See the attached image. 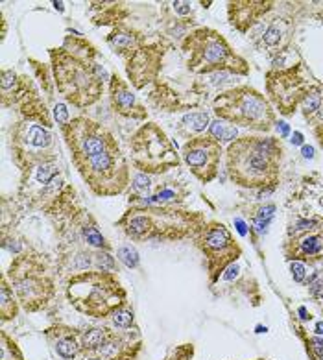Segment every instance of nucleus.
<instances>
[{
    "label": "nucleus",
    "mask_w": 323,
    "mask_h": 360,
    "mask_svg": "<svg viewBox=\"0 0 323 360\" xmlns=\"http://www.w3.org/2000/svg\"><path fill=\"white\" fill-rule=\"evenodd\" d=\"M316 332H318V334H323V323H318V325H316Z\"/></svg>",
    "instance_id": "43"
},
{
    "label": "nucleus",
    "mask_w": 323,
    "mask_h": 360,
    "mask_svg": "<svg viewBox=\"0 0 323 360\" xmlns=\"http://www.w3.org/2000/svg\"><path fill=\"white\" fill-rule=\"evenodd\" d=\"M70 303L87 316L105 318L124 305L126 294L119 279L109 272H87L68 283Z\"/></svg>",
    "instance_id": "3"
},
{
    "label": "nucleus",
    "mask_w": 323,
    "mask_h": 360,
    "mask_svg": "<svg viewBox=\"0 0 323 360\" xmlns=\"http://www.w3.org/2000/svg\"><path fill=\"white\" fill-rule=\"evenodd\" d=\"M0 360H22V355L17 349L15 342L9 340V336L6 332H2V353H0Z\"/></svg>",
    "instance_id": "19"
},
{
    "label": "nucleus",
    "mask_w": 323,
    "mask_h": 360,
    "mask_svg": "<svg viewBox=\"0 0 323 360\" xmlns=\"http://www.w3.org/2000/svg\"><path fill=\"white\" fill-rule=\"evenodd\" d=\"M174 8H175V11L181 13V15L190 13V4H188V2H174Z\"/></svg>",
    "instance_id": "37"
},
{
    "label": "nucleus",
    "mask_w": 323,
    "mask_h": 360,
    "mask_svg": "<svg viewBox=\"0 0 323 360\" xmlns=\"http://www.w3.org/2000/svg\"><path fill=\"white\" fill-rule=\"evenodd\" d=\"M133 165L144 174H161L179 165V155L166 133L157 124H144L131 142Z\"/></svg>",
    "instance_id": "5"
},
{
    "label": "nucleus",
    "mask_w": 323,
    "mask_h": 360,
    "mask_svg": "<svg viewBox=\"0 0 323 360\" xmlns=\"http://www.w3.org/2000/svg\"><path fill=\"white\" fill-rule=\"evenodd\" d=\"M48 286L50 285L45 283L41 277L24 275L15 283V290L26 310H37L48 299V292H50Z\"/></svg>",
    "instance_id": "12"
},
{
    "label": "nucleus",
    "mask_w": 323,
    "mask_h": 360,
    "mask_svg": "<svg viewBox=\"0 0 323 360\" xmlns=\"http://www.w3.org/2000/svg\"><path fill=\"white\" fill-rule=\"evenodd\" d=\"M292 275L297 283H301L305 279V266L301 262H292Z\"/></svg>",
    "instance_id": "35"
},
{
    "label": "nucleus",
    "mask_w": 323,
    "mask_h": 360,
    "mask_svg": "<svg viewBox=\"0 0 323 360\" xmlns=\"http://www.w3.org/2000/svg\"><path fill=\"white\" fill-rule=\"evenodd\" d=\"M281 37H283V26H281L279 22H273V24H270L268 30L264 32V43H266L268 46H277L279 45V41H281Z\"/></svg>",
    "instance_id": "24"
},
{
    "label": "nucleus",
    "mask_w": 323,
    "mask_h": 360,
    "mask_svg": "<svg viewBox=\"0 0 323 360\" xmlns=\"http://www.w3.org/2000/svg\"><path fill=\"white\" fill-rule=\"evenodd\" d=\"M85 237H87V242L92 244V246H103V237L96 231V227H85Z\"/></svg>",
    "instance_id": "28"
},
{
    "label": "nucleus",
    "mask_w": 323,
    "mask_h": 360,
    "mask_svg": "<svg viewBox=\"0 0 323 360\" xmlns=\"http://www.w3.org/2000/svg\"><path fill=\"white\" fill-rule=\"evenodd\" d=\"M119 258L126 264L128 268H135L138 264V253L137 249L133 248L131 244H126V246H120L119 248Z\"/></svg>",
    "instance_id": "20"
},
{
    "label": "nucleus",
    "mask_w": 323,
    "mask_h": 360,
    "mask_svg": "<svg viewBox=\"0 0 323 360\" xmlns=\"http://www.w3.org/2000/svg\"><path fill=\"white\" fill-rule=\"evenodd\" d=\"M310 349L316 353V359L323 360V340L322 338H312V340H310Z\"/></svg>",
    "instance_id": "33"
},
{
    "label": "nucleus",
    "mask_w": 323,
    "mask_h": 360,
    "mask_svg": "<svg viewBox=\"0 0 323 360\" xmlns=\"http://www.w3.org/2000/svg\"><path fill=\"white\" fill-rule=\"evenodd\" d=\"M299 314H301V318H303V320H308V318H310V316L306 314V309H303V307L299 309Z\"/></svg>",
    "instance_id": "41"
},
{
    "label": "nucleus",
    "mask_w": 323,
    "mask_h": 360,
    "mask_svg": "<svg viewBox=\"0 0 323 360\" xmlns=\"http://www.w3.org/2000/svg\"><path fill=\"white\" fill-rule=\"evenodd\" d=\"M55 351H57V355H59L61 359L72 360L74 357H76V353H78V343L74 340V336H65L61 340H57Z\"/></svg>",
    "instance_id": "18"
},
{
    "label": "nucleus",
    "mask_w": 323,
    "mask_h": 360,
    "mask_svg": "<svg viewBox=\"0 0 323 360\" xmlns=\"http://www.w3.org/2000/svg\"><path fill=\"white\" fill-rule=\"evenodd\" d=\"M54 6L57 9H63V4H61V2H54Z\"/></svg>",
    "instance_id": "44"
},
{
    "label": "nucleus",
    "mask_w": 323,
    "mask_h": 360,
    "mask_svg": "<svg viewBox=\"0 0 323 360\" xmlns=\"http://www.w3.org/2000/svg\"><path fill=\"white\" fill-rule=\"evenodd\" d=\"M113 323L117 327H122V329L131 327V323H133V310L126 309V307H120L119 310L113 314Z\"/></svg>",
    "instance_id": "22"
},
{
    "label": "nucleus",
    "mask_w": 323,
    "mask_h": 360,
    "mask_svg": "<svg viewBox=\"0 0 323 360\" xmlns=\"http://www.w3.org/2000/svg\"><path fill=\"white\" fill-rule=\"evenodd\" d=\"M111 102H113L115 111H119L120 115H124V117L144 119V115H146L144 109H142V105L135 98V94L129 91L128 85L122 80H119V78L111 80Z\"/></svg>",
    "instance_id": "13"
},
{
    "label": "nucleus",
    "mask_w": 323,
    "mask_h": 360,
    "mask_svg": "<svg viewBox=\"0 0 323 360\" xmlns=\"http://www.w3.org/2000/svg\"><path fill=\"white\" fill-rule=\"evenodd\" d=\"M323 248V240L320 237H306V239L301 242V249L303 253H308V255H314V253H320Z\"/></svg>",
    "instance_id": "25"
},
{
    "label": "nucleus",
    "mask_w": 323,
    "mask_h": 360,
    "mask_svg": "<svg viewBox=\"0 0 323 360\" xmlns=\"http://www.w3.org/2000/svg\"><path fill=\"white\" fill-rule=\"evenodd\" d=\"M109 45L115 50L124 52V50H129L131 46L135 45V37L129 35V34H115V35L109 37Z\"/></svg>",
    "instance_id": "21"
},
{
    "label": "nucleus",
    "mask_w": 323,
    "mask_h": 360,
    "mask_svg": "<svg viewBox=\"0 0 323 360\" xmlns=\"http://www.w3.org/2000/svg\"><path fill=\"white\" fill-rule=\"evenodd\" d=\"M273 211H275V205H266V207H262V209H260V212H258L257 220L270 222V220H272V216H273Z\"/></svg>",
    "instance_id": "34"
},
{
    "label": "nucleus",
    "mask_w": 323,
    "mask_h": 360,
    "mask_svg": "<svg viewBox=\"0 0 323 360\" xmlns=\"http://www.w3.org/2000/svg\"><path fill=\"white\" fill-rule=\"evenodd\" d=\"M183 126L194 133H200L205 128H209V115L207 113H188L183 117Z\"/></svg>",
    "instance_id": "17"
},
{
    "label": "nucleus",
    "mask_w": 323,
    "mask_h": 360,
    "mask_svg": "<svg viewBox=\"0 0 323 360\" xmlns=\"http://www.w3.org/2000/svg\"><path fill=\"white\" fill-rule=\"evenodd\" d=\"M98 262L102 266V272H113L115 270V260L107 253H98Z\"/></svg>",
    "instance_id": "30"
},
{
    "label": "nucleus",
    "mask_w": 323,
    "mask_h": 360,
    "mask_svg": "<svg viewBox=\"0 0 323 360\" xmlns=\"http://www.w3.org/2000/svg\"><path fill=\"white\" fill-rule=\"evenodd\" d=\"M15 85V72L13 70H4L2 72V92L6 94L9 87Z\"/></svg>",
    "instance_id": "31"
},
{
    "label": "nucleus",
    "mask_w": 323,
    "mask_h": 360,
    "mask_svg": "<svg viewBox=\"0 0 323 360\" xmlns=\"http://www.w3.org/2000/svg\"><path fill=\"white\" fill-rule=\"evenodd\" d=\"M281 148L273 138H240L229 146L227 170L231 179L242 187L273 183L279 168Z\"/></svg>",
    "instance_id": "1"
},
{
    "label": "nucleus",
    "mask_w": 323,
    "mask_h": 360,
    "mask_svg": "<svg viewBox=\"0 0 323 360\" xmlns=\"http://www.w3.org/2000/svg\"><path fill=\"white\" fill-rule=\"evenodd\" d=\"M109 342V334L105 329H91L82 334V349L102 351Z\"/></svg>",
    "instance_id": "15"
},
{
    "label": "nucleus",
    "mask_w": 323,
    "mask_h": 360,
    "mask_svg": "<svg viewBox=\"0 0 323 360\" xmlns=\"http://www.w3.org/2000/svg\"><path fill=\"white\" fill-rule=\"evenodd\" d=\"M214 111L220 119L255 129H268L273 120L266 100L253 89H237L221 94L214 100Z\"/></svg>",
    "instance_id": "6"
},
{
    "label": "nucleus",
    "mask_w": 323,
    "mask_h": 360,
    "mask_svg": "<svg viewBox=\"0 0 323 360\" xmlns=\"http://www.w3.org/2000/svg\"><path fill=\"white\" fill-rule=\"evenodd\" d=\"M303 155L306 159H312L314 157V148L312 146H303Z\"/></svg>",
    "instance_id": "39"
},
{
    "label": "nucleus",
    "mask_w": 323,
    "mask_h": 360,
    "mask_svg": "<svg viewBox=\"0 0 323 360\" xmlns=\"http://www.w3.org/2000/svg\"><path fill=\"white\" fill-rule=\"evenodd\" d=\"M225 129H227V126L221 122V120H216V122H212L211 128H209V137H212L214 140H218L220 142L221 138H223V133H225Z\"/></svg>",
    "instance_id": "27"
},
{
    "label": "nucleus",
    "mask_w": 323,
    "mask_h": 360,
    "mask_svg": "<svg viewBox=\"0 0 323 360\" xmlns=\"http://www.w3.org/2000/svg\"><path fill=\"white\" fill-rule=\"evenodd\" d=\"M221 148L220 142L212 137L190 138L183 146L185 163L192 170V174L202 179L203 183L211 181L218 174Z\"/></svg>",
    "instance_id": "10"
},
{
    "label": "nucleus",
    "mask_w": 323,
    "mask_h": 360,
    "mask_svg": "<svg viewBox=\"0 0 323 360\" xmlns=\"http://www.w3.org/2000/svg\"><path fill=\"white\" fill-rule=\"evenodd\" d=\"M22 142L26 148H34V150H45L52 144V133L48 129L41 128V126H28L24 129V135H22Z\"/></svg>",
    "instance_id": "14"
},
{
    "label": "nucleus",
    "mask_w": 323,
    "mask_h": 360,
    "mask_svg": "<svg viewBox=\"0 0 323 360\" xmlns=\"http://www.w3.org/2000/svg\"><path fill=\"white\" fill-rule=\"evenodd\" d=\"M277 129L281 131V135H283V137H286V135H288V124H285V122H279V124H277Z\"/></svg>",
    "instance_id": "38"
},
{
    "label": "nucleus",
    "mask_w": 323,
    "mask_h": 360,
    "mask_svg": "<svg viewBox=\"0 0 323 360\" xmlns=\"http://www.w3.org/2000/svg\"><path fill=\"white\" fill-rule=\"evenodd\" d=\"M55 177V166L54 165H41V168L37 170V179L41 183H52Z\"/></svg>",
    "instance_id": "26"
},
{
    "label": "nucleus",
    "mask_w": 323,
    "mask_h": 360,
    "mask_svg": "<svg viewBox=\"0 0 323 360\" xmlns=\"http://www.w3.org/2000/svg\"><path fill=\"white\" fill-rule=\"evenodd\" d=\"M92 55L94 52L85 55L72 54L67 48L52 52L57 89L78 107L96 102L102 94V78L96 72V63H92Z\"/></svg>",
    "instance_id": "2"
},
{
    "label": "nucleus",
    "mask_w": 323,
    "mask_h": 360,
    "mask_svg": "<svg viewBox=\"0 0 323 360\" xmlns=\"http://www.w3.org/2000/svg\"><path fill=\"white\" fill-rule=\"evenodd\" d=\"M237 225H238V231H240V233L244 235V233H246V227H244V223H242L240 220H237Z\"/></svg>",
    "instance_id": "42"
},
{
    "label": "nucleus",
    "mask_w": 323,
    "mask_h": 360,
    "mask_svg": "<svg viewBox=\"0 0 323 360\" xmlns=\"http://www.w3.org/2000/svg\"><path fill=\"white\" fill-rule=\"evenodd\" d=\"M96 196L120 194L129 183V168L119 148H111L92 157L72 161Z\"/></svg>",
    "instance_id": "4"
},
{
    "label": "nucleus",
    "mask_w": 323,
    "mask_h": 360,
    "mask_svg": "<svg viewBox=\"0 0 323 360\" xmlns=\"http://www.w3.org/2000/svg\"><path fill=\"white\" fill-rule=\"evenodd\" d=\"M150 185H152V181H150L148 174L140 172V174L135 175V183H133V187H135L137 190H146V189H150Z\"/></svg>",
    "instance_id": "32"
},
{
    "label": "nucleus",
    "mask_w": 323,
    "mask_h": 360,
    "mask_svg": "<svg viewBox=\"0 0 323 360\" xmlns=\"http://www.w3.org/2000/svg\"><path fill=\"white\" fill-rule=\"evenodd\" d=\"M322 107V94L320 92H310V94H306L303 100V113L308 117V115H312V113H316V111Z\"/></svg>",
    "instance_id": "23"
},
{
    "label": "nucleus",
    "mask_w": 323,
    "mask_h": 360,
    "mask_svg": "<svg viewBox=\"0 0 323 360\" xmlns=\"http://www.w3.org/2000/svg\"><path fill=\"white\" fill-rule=\"evenodd\" d=\"M157 67H159V52H155L153 48H140L129 59L128 74L131 82L135 83V87H142L155 76Z\"/></svg>",
    "instance_id": "11"
},
{
    "label": "nucleus",
    "mask_w": 323,
    "mask_h": 360,
    "mask_svg": "<svg viewBox=\"0 0 323 360\" xmlns=\"http://www.w3.org/2000/svg\"><path fill=\"white\" fill-rule=\"evenodd\" d=\"M198 244L207 257V266H209L212 281L240 253L238 246H235V242L231 239L229 231L221 223H209L207 227H203Z\"/></svg>",
    "instance_id": "9"
},
{
    "label": "nucleus",
    "mask_w": 323,
    "mask_h": 360,
    "mask_svg": "<svg viewBox=\"0 0 323 360\" xmlns=\"http://www.w3.org/2000/svg\"><path fill=\"white\" fill-rule=\"evenodd\" d=\"M292 144H303V135L295 131V133H294V137H292Z\"/></svg>",
    "instance_id": "40"
},
{
    "label": "nucleus",
    "mask_w": 323,
    "mask_h": 360,
    "mask_svg": "<svg viewBox=\"0 0 323 360\" xmlns=\"http://www.w3.org/2000/svg\"><path fill=\"white\" fill-rule=\"evenodd\" d=\"M185 48L190 52L188 65L200 72H214L220 67L235 69L231 63L238 61L231 54L227 43L212 30H198L187 39Z\"/></svg>",
    "instance_id": "7"
},
{
    "label": "nucleus",
    "mask_w": 323,
    "mask_h": 360,
    "mask_svg": "<svg viewBox=\"0 0 323 360\" xmlns=\"http://www.w3.org/2000/svg\"><path fill=\"white\" fill-rule=\"evenodd\" d=\"M54 117L61 128H65L68 124V111H67V107H65L63 103H57L54 107Z\"/></svg>",
    "instance_id": "29"
},
{
    "label": "nucleus",
    "mask_w": 323,
    "mask_h": 360,
    "mask_svg": "<svg viewBox=\"0 0 323 360\" xmlns=\"http://www.w3.org/2000/svg\"><path fill=\"white\" fill-rule=\"evenodd\" d=\"M310 292H312L316 297H323V277H320L318 281H312V283H310Z\"/></svg>",
    "instance_id": "36"
},
{
    "label": "nucleus",
    "mask_w": 323,
    "mask_h": 360,
    "mask_svg": "<svg viewBox=\"0 0 323 360\" xmlns=\"http://www.w3.org/2000/svg\"><path fill=\"white\" fill-rule=\"evenodd\" d=\"M67 144L72 152V161L92 157L111 148H119L105 129L89 119H76L63 128Z\"/></svg>",
    "instance_id": "8"
},
{
    "label": "nucleus",
    "mask_w": 323,
    "mask_h": 360,
    "mask_svg": "<svg viewBox=\"0 0 323 360\" xmlns=\"http://www.w3.org/2000/svg\"><path fill=\"white\" fill-rule=\"evenodd\" d=\"M0 310H2V320H11L17 314V303L13 299V292L9 290L6 281L2 283V290H0Z\"/></svg>",
    "instance_id": "16"
}]
</instances>
